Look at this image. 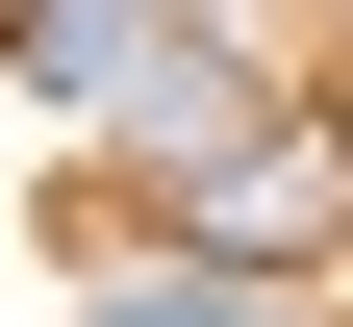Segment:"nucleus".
Instances as JSON below:
<instances>
[{
  "label": "nucleus",
  "instance_id": "1",
  "mask_svg": "<svg viewBox=\"0 0 353 327\" xmlns=\"http://www.w3.org/2000/svg\"><path fill=\"white\" fill-rule=\"evenodd\" d=\"M176 252H202V277H303V252H353V126H328V101H252L228 151L176 176Z\"/></svg>",
  "mask_w": 353,
  "mask_h": 327
},
{
  "label": "nucleus",
  "instance_id": "2",
  "mask_svg": "<svg viewBox=\"0 0 353 327\" xmlns=\"http://www.w3.org/2000/svg\"><path fill=\"white\" fill-rule=\"evenodd\" d=\"M76 327H303V302H278V277H202V252H176V277H101Z\"/></svg>",
  "mask_w": 353,
  "mask_h": 327
}]
</instances>
